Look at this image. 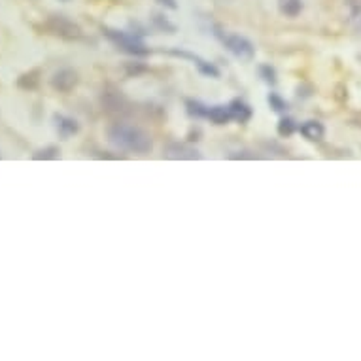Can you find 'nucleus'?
Instances as JSON below:
<instances>
[{
  "mask_svg": "<svg viewBox=\"0 0 361 361\" xmlns=\"http://www.w3.org/2000/svg\"><path fill=\"white\" fill-rule=\"evenodd\" d=\"M108 141L115 147L133 154H147L152 150V136L144 129L129 123H114L108 129Z\"/></svg>",
  "mask_w": 361,
  "mask_h": 361,
  "instance_id": "f257e3e1",
  "label": "nucleus"
},
{
  "mask_svg": "<svg viewBox=\"0 0 361 361\" xmlns=\"http://www.w3.org/2000/svg\"><path fill=\"white\" fill-rule=\"evenodd\" d=\"M223 46L227 47L229 51L241 61H252L255 55V47L252 42L241 36V34H223L221 36Z\"/></svg>",
  "mask_w": 361,
  "mask_h": 361,
  "instance_id": "f03ea898",
  "label": "nucleus"
},
{
  "mask_svg": "<svg viewBox=\"0 0 361 361\" xmlns=\"http://www.w3.org/2000/svg\"><path fill=\"white\" fill-rule=\"evenodd\" d=\"M106 36L110 38V40L114 42V44H118L121 49L129 51V54H133V55H146L147 54L146 47L142 46L141 42L136 40L134 36H129V34L121 33V31H106Z\"/></svg>",
  "mask_w": 361,
  "mask_h": 361,
  "instance_id": "7ed1b4c3",
  "label": "nucleus"
},
{
  "mask_svg": "<svg viewBox=\"0 0 361 361\" xmlns=\"http://www.w3.org/2000/svg\"><path fill=\"white\" fill-rule=\"evenodd\" d=\"M76 83H78V74L74 72L72 68H61L51 78V86L61 93H68L70 89L76 87Z\"/></svg>",
  "mask_w": 361,
  "mask_h": 361,
  "instance_id": "20e7f679",
  "label": "nucleus"
},
{
  "mask_svg": "<svg viewBox=\"0 0 361 361\" xmlns=\"http://www.w3.org/2000/svg\"><path fill=\"white\" fill-rule=\"evenodd\" d=\"M51 29H54L55 33L61 34V36H68V38H78L81 34L80 27L76 25V23H72L70 19H67L65 15H55V17H51Z\"/></svg>",
  "mask_w": 361,
  "mask_h": 361,
  "instance_id": "39448f33",
  "label": "nucleus"
},
{
  "mask_svg": "<svg viewBox=\"0 0 361 361\" xmlns=\"http://www.w3.org/2000/svg\"><path fill=\"white\" fill-rule=\"evenodd\" d=\"M168 159H199L201 154L188 144H170L165 152Z\"/></svg>",
  "mask_w": 361,
  "mask_h": 361,
  "instance_id": "423d86ee",
  "label": "nucleus"
},
{
  "mask_svg": "<svg viewBox=\"0 0 361 361\" xmlns=\"http://www.w3.org/2000/svg\"><path fill=\"white\" fill-rule=\"evenodd\" d=\"M301 134L310 142H318L323 138L326 134V129L321 125L320 121H305L301 125Z\"/></svg>",
  "mask_w": 361,
  "mask_h": 361,
  "instance_id": "0eeeda50",
  "label": "nucleus"
},
{
  "mask_svg": "<svg viewBox=\"0 0 361 361\" xmlns=\"http://www.w3.org/2000/svg\"><path fill=\"white\" fill-rule=\"evenodd\" d=\"M55 127L61 133V136H72V134L78 133V123L72 118H67V115H55Z\"/></svg>",
  "mask_w": 361,
  "mask_h": 361,
  "instance_id": "6e6552de",
  "label": "nucleus"
},
{
  "mask_svg": "<svg viewBox=\"0 0 361 361\" xmlns=\"http://www.w3.org/2000/svg\"><path fill=\"white\" fill-rule=\"evenodd\" d=\"M303 8H305L303 0H278V10L286 17H297L303 12Z\"/></svg>",
  "mask_w": 361,
  "mask_h": 361,
  "instance_id": "1a4fd4ad",
  "label": "nucleus"
},
{
  "mask_svg": "<svg viewBox=\"0 0 361 361\" xmlns=\"http://www.w3.org/2000/svg\"><path fill=\"white\" fill-rule=\"evenodd\" d=\"M208 118V120H212L214 123H218V125H223V123H227L229 120H233V115H231V110H229V106H214L210 108V110H207V114H204Z\"/></svg>",
  "mask_w": 361,
  "mask_h": 361,
  "instance_id": "9d476101",
  "label": "nucleus"
},
{
  "mask_svg": "<svg viewBox=\"0 0 361 361\" xmlns=\"http://www.w3.org/2000/svg\"><path fill=\"white\" fill-rule=\"evenodd\" d=\"M229 110H231L233 120H239V121H248L250 120V115H252V110L241 101L231 102V104H229Z\"/></svg>",
  "mask_w": 361,
  "mask_h": 361,
  "instance_id": "9b49d317",
  "label": "nucleus"
},
{
  "mask_svg": "<svg viewBox=\"0 0 361 361\" xmlns=\"http://www.w3.org/2000/svg\"><path fill=\"white\" fill-rule=\"evenodd\" d=\"M59 155V147L47 146L44 150H38L36 154L33 155V159H55Z\"/></svg>",
  "mask_w": 361,
  "mask_h": 361,
  "instance_id": "f8f14e48",
  "label": "nucleus"
},
{
  "mask_svg": "<svg viewBox=\"0 0 361 361\" xmlns=\"http://www.w3.org/2000/svg\"><path fill=\"white\" fill-rule=\"evenodd\" d=\"M344 6L348 8L352 17H360L361 15V0H344Z\"/></svg>",
  "mask_w": 361,
  "mask_h": 361,
  "instance_id": "ddd939ff",
  "label": "nucleus"
},
{
  "mask_svg": "<svg viewBox=\"0 0 361 361\" xmlns=\"http://www.w3.org/2000/svg\"><path fill=\"white\" fill-rule=\"evenodd\" d=\"M154 23H155V25H157V27H159V29H163V31H170V33H173V31H174V25H173V23H168V21L165 19L163 15H159V14H155V15H154Z\"/></svg>",
  "mask_w": 361,
  "mask_h": 361,
  "instance_id": "4468645a",
  "label": "nucleus"
},
{
  "mask_svg": "<svg viewBox=\"0 0 361 361\" xmlns=\"http://www.w3.org/2000/svg\"><path fill=\"white\" fill-rule=\"evenodd\" d=\"M294 121L289 120V118H286V120L280 121V125H278V131H280V134H291L294 133Z\"/></svg>",
  "mask_w": 361,
  "mask_h": 361,
  "instance_id": "2eb2a0df",
  "label": "nucleus"
},
{
  "mask_svg": "<svg viewBox=\"0 0 361 361\" xmlns=\"http://www.w3.org/2000/svg\"><path fill=\"white\" fill-rule=\"evenodd\" d=\"M268 102H271V104H273V106H275V110L276 112H282V110H286V102L282 101L280 97H278V95H268Z\"/></svg>",
  "mask_w": 361,
  "mask_h": 361,
  "instance_id": "dca6fc26",
  "label": "nucleus"
},
{
  "mask_svg": "<svg viewBox=\"0 0 361 361\" xmlns=\"http://www.w3.org/2000/svg\"><path fill=\"white\" fill-rule=\"evenodd\" d=\"M157 2H159L161 6L170 8V10H176V8H178V4H176V0H157Z\"/></svg>",
  "mask_w": 361,
  "mask_h": 361,
  "instance_id": "f3484780",
  "label": "nucleus"
},
{
  "mask_svg": "<svg viewBox=\"0 0 361 361\" xmlns=\"http://www.w3.org/2000/svg\"><path fill=\"white\" fill-rule=\"evenodd\" d=\"M355 31H358V33L361 34V19L358 21V25H355Z\"/></svg>",
  "mask_w": 361,
  "mask_h": 361,
  "instance_id": "a211bd4d",
  "label": "nucleus"
},
{
  "mask_svg": "<svg viewBox=\"0 0 361 361\" xmlns=\"http://www.w3.org/2000/svg\"><path fill=\"white\" fill-rule=\"evenodd\" d=\"M220 2H229V0H220Z\"/></svg>",
  "mask_w": 361,
  "mask_h": 361,
  "instance_id": "6ab92c4d",
  "label": "nucleus"
},
{
  "mask_svg": "<svg viewBox=\"0 0 361 361\" xmlns=\"http://www.w3.org/2000/svg\"><path fill=\"white\" fill-rule=\"evenodd\" d=\"M65 2H67V0H65Z\"/></svg>",
  "mask_w": 361,
  "mask_h": 361,
  "instance_id": "aec40b11",
  "label": "nucleus"
}]
</instances>
